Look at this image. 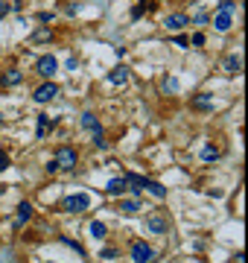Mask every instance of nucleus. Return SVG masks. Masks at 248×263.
<instances>
[{"mask_svg":"<svg viewBox=\"0 0 248 263\" xmlns=\"http://www.w3.org/2000/svg\"><path fill=\"white\" fill-rule=\"evenodd\" d=\"M131 261L134 263H158V252L149 246V243L137 240V243L131 246Z\"/></svg>","mask_w":248,"mask_h":263,"instance_id":"f257e3e1","label":"nucleus"},{"mask_svg":"<svg viewBox=\"0 0 248 263\" xmlns=\"http://www.w3.org/2000/svg\"><path fill=\"white\" fill-rule=\"evenodd\" d=\"M53 161L59 164V170H73L76 161H79V155H76V149H73V146H59V149H56V155H53Z\"/></svg>","mask_w":248,"mask_h":263,"instance_id":"f03ea898","label":"nucleus"},{"mask_svg":"<svg viewBox=\"0 0 248 263\" xmlns=\"http://www.w3.org/2000/svg\"><path fill=\"white\" fill-rule=\"evenodd\" d=\"M56 97H59V85H56V82H44V85H38L35 94H32V99H35L38 105H47V102H53Z\"/></svg>","mask_w":248,"mask_h":263,"instance_id":"7ed1b4c3","label":"nucleus"},{"mask_svg":"<svg viewBox=\"0 0 248 263\" xmlns=\"http://www.w3.org/2000/svg\"><path fill=\"white\" fill-rule=\"evenodd\" d=\"M88 208H91V196L88 193H73V196L64 199V211H70V214H82Z\"/></svg>","mask_w":248,"mask_h":263,"instance_id":"20e7f679","label":"nucleus"},{"mask_svg":"<svg viewBox=\"0 0 248 263\" xmlns=\"http://www.w3.org/2000/svg\"><path fill=\"white\" fill-rule=\"evenodd\" d=\"M146 228L152 231V234H166V228H169L166 214H164V211H152V214L146 217Z\"/></svg>","mask_w":248,"mask_h":263,"instance_id":"39448f33","label":"nucleus"},{"mask_svg":"<svg viewBox=\"0 0 248 263\" xmlns=\"http://www.w3.org/2000/svg\"><path fill=\"white\" fill-rule=\"evenodd\" d=\"M56 70H59V62H56V56H41V59L35 62V73H41L44 79H50Z\"/></svg>","mask_w":248,"mask_h":263,"instance_id":"423d86ee","label":"nucleus"},{"mask_svg":"<svg viewBox=\"0 0 248 263\" xmlns=\"http://www.w3.org/2000/svg\"><path fill=\"white\" fill-rule=\"evenodd\" d=\"M187 24H190V18H187L184 12H172V15H166V18H164V27H166L169 33H178V30H184Z\"/></svg>","mask_w":248,"mask_h":263,"instance_id":"0eeeda50","label":"nucleus"},{"mask_svg":"<svg viewBox=\"0 0 248 263\" xmlns=\"http://www.w3.org/2000/svg\"><path fill=\"white\" fill-rule=\"evenodd\" d=\"M21 82H24V70H18V67H9V70L0 73V85H3V88H15V85H21Z\"/></svg>","mask_w":248,"mask_h":263,"instance_id":"6e6552de","label":"nucleus"},{"mask_svg":"<svg viewBox=\"0 0 248 263\" xmlns=\"http://www.w3.org/2000/svg\"><path fill=\"white\" fill-rule=\"evenodd\" d=\"M213 27H216L219 33H228V30L234 27V15H231V12H222V9H219L216 15H213Z\"/></svg>","mask_w":248,"mask_h":263,"instance_id":"1a4fd4ad","label":"nucleus"},{"mask_svg":"<svg viewBox=\"0 0 248 263\" xmlns=\"http://www.w3.org/2000/svg\"><path fill=\"white\" fill-rule=\"evenodd\" d=\"M125 190H128V181H125V175H120V178H111V181L105 184V193H108V196H123Z\"/></svg>","mask_w":248,"mask_h":263,"instance_id":"9d476101","label":"nucleus"},{"mask_svg":"<svg viewBox=\"0 0 248 263\" xmlns=\"http://www.w3.org/2000/svg\"><path fill=\"white\" fill-rule=\"evenodd\" d=\"M222 70H225L228 76H237V73L243 70V59H240L237 53H231V56H225V62H222Z\"/></svg>","mask_w":248,"mask_h":263,"instance_id":"9b49d317","label":"nucleus"},{"mask_svg":"<svg viewBox=\"0 0 248 263\" xmlns=\"http://www.w3.org/2000/svg\"><path fill=\"white\" fill-rule=\"evenodd\" d=\"M190 105H193L196 111H213V94H205V91H202V94H196V97H193Z\"/></svg>","mask_w":248,"mask_h":263,"instance_id":"f8f14e48","label":"nucleus"},{"mask_svg":"<svg viewBox=\"0 0 248 263\" xmlns=\"http://www.w3.org/2000/svg\"><path fill=\"white\" fill-rule=\"evenodd\" d=\"M137 211H140V205L134 199H120L117 202V214H123V217H134Z\"/></svg>","mask_w":248,"mask_h":263,"instance_id":"ddd939ff","label":"nucleus"},{"mask_svg":"<svg viewBox=\"0 0 248 263\" xmlns=\"http://www.w3.org/2000/svg\"><path fill=\"white\" fill-rule=\"evenodd\" d=\"M108 82H111V85H125V82H128V67H114V70H111V73H108Z\"/></svg>","mask_w":248,"mask_h":263,"instance_id":"4468645a","label":"nucleus"},{"mask_svg":"<svg viewBox=\"0 0 248 263\" xmlns=\"http://www.w3.org/2000/svg\"><path fill=\"white\" fill-rule=\"evenodd\" d=\"M30 219H32V205L30 202H21V205H18V222H15V225L21 228V225L30 222Z\"/></svg>","mask_w":248,"mask_h":263,"instance_id":"2eb2a0df","label":"nucleus"},{"mask_svg":"<svg viewBox=\"0 0 248 263\" xmlns=\"http://www.w3.org/2000/svg\"><path fill=\"white\" fill-rule=\"evenodd\" d=\"M30 41H32V44H47V41H53V30H50V27H44V30L32 33Z\"/></svg>","mask_w":248,"mask_h":263,"instance_id":"dca6fc26","label":"nucleus"},{"mask_svg":"<svg viewBox=\"0 0 248 263\" xmlns=\"http://www.w3.org/2000/svg\"><path fill=\"white\" fill-rule=\"evenodd\" d=\"M82 126H85L88 132H99V129H102V126H99V120H96V114H91V111H85V114H82Z\"/></svg>","mask_w":248,"mask_h":263,"instance_id":"f3484780","label":"nucleus"},{"mask_svg":"<svg viewBox=\"0 0 248 263\" xmlns=\"http://www.w3.org/2000/svg\"><path fill=\"white\" fill-rule=\"evenodd\" d=\"M88 231H91V237H93V240H105V234H108L105 222H91V225H88Z\"/></svg>","mask_w":248,"mask_h":263,"instance_id":"a211bd4d","label":"nucleus"},{"mask_svg":"<svg viewBox=\"0 0 248 263\" xmlns=\"http://www.w3.org/2000/svg\"><path fill=\"white\" fill-rule=\"evenodd\" d=\"M50 126H53V117H47V114H38V137H44Z\"/></svg>","mask_w":248,"mask_h":263,"instance_id":"6ab92c4d","label":"nucleus"},{"mask_svg":"<svg viewBox=\"0 0 248 263\" xmlns=\"http://www.w3.org/2000/svg\"><path fill=\"white\" fill-rule=\"evenodd\" d=\"M152 6H155V0H152V3H137V6L131 9V18H140V15H143V12H149Z\"/></svg>","mask_w":248,"mask_h":263,"instance_id":"aec40b11","label":"nucleus"},{"mask_svg":"<svg viewBox=\"0 0 248 263\" xmlns=\"http://www.w3.org/2000/svg\"><path fill=\"white\" fill-rule=\"evenodd\" d=\"M202 158H205V161H216L219 149H216V146H205V149H202Z\"/></svg>","mask_w":248,"mask_h":263,"instance_id":"412c9836","label":"nucleus"},{"mask_svg":"<svg viewBox=\"0 0 248 263\" xmlns=\"http://www.w3.org/2000/svg\"><path fill=\"white\" fill-rule=\"evenodd\" d=\"M117 255H120V252H117V249H114V246H105V249H102V252H99V258H102V261H114V258H117Z\"/></svg>","mask_w":248,"mask_h":263,"instance_id":"4be33fe9","label":"nucleus"},{"mask_svg":"<svg viewBox=\"0 0 248 263\" xmlns=\"http://www.w3.org/2000/svg\"><path fill=\"white\" fill-rule=\"evenodd\" d=\"M62 243H64V246H70L73 252H79V258H85V249H82V246H79L76 240H70V237H62Z\"/></svg>","mask_w":248,"mask_h":263,"instance_id":"5701e85b","label":"nucleus"},{"mask_svg":"<svg viewBox=\"0 0 248 263\" xmlns=\"http://www.w3.org/2000/svg\"><path fill=\"white\" fill-rule=\"evenodd\" d=\"M91 134H93V146H96V149H105V146H108V143H105V137H102V129L91 132Z\"/></svg>","mask_w":248,"mask_h":263,"instance_id":"b1692460","label":"nucleus"},{"mask_svg":"<svg viewBox=\"0 0 248 263\" xmlns=\"http://www.w3.org/2000/svg\"><path fill=\"white\" fill-rule=\"evenodd\" d=\"M219 9H222V12H231V15H234L237 3H234V0H219Z\"/></svg>","mask_w":248,"mask_h":263,"instance_id":"393cba45","label":"nucleus"},{"mask_svg":"<svg viewBox=\"0 0 248 263\" xmlns=\"http://www.w3.org/2000/svg\"><path fill=\"white\" fill-rule=\"evenodd\" d=\"M164 91L175 94V91H178V79H164Z\"/></svg>","mask_w":248,"mask_h":263,"instance_id":"a878e982","label":"nucleus"},{"mask_svg":"<svg viewBox=\"0 0 248 263\" xmlns=\"http://www.w3.org/2000/svg\"><path fill=\"white\" fill-rule=\"evenodd\" d=\"M196 24H199V27L210 24V15H207V12H199V15H196Z\"/></svg>","mask_w":248,"mask_h":263,"instance_id":"bb28decb","label":"nucleus"},{"mask_svg":"<svg viewBox=\"0 0 248 263\" xmlns=\"http://www.w3.org/2000/svg\"><path fill=\"white\" fill-rule=\"evenodd\" d=\"M193 44H196V47H205V33H196V35H193Z\"/></svg>","mask_w":248,"mask_h":263,"instance_id":"cd10ccee","label":"nucleus"},{"mask_svg":"<svg viewBox=\"0 0 248 263\" xmlns=\"http://www.w3.org/2000/svg\"><path fill=\"white\" fill-rule=\"evenodd\" d=\"M3 170H9V155H6V152H0V173H3Z\"/></svg>","mask_w":248,"mask_h":263,"instance_id":"c85d7f7f","label":"nucleus"},{"mask_svg":"<svg viewBox=\"0 0 248 263\" xmlns=\"http://www.w3.org/2000/svg\"><path fill=\"white\" fill-rule=\"evenodd\" d=\"M47 173H50V175H53V173H59V164H56V161H47Z\"/></svg>","mask_w":248,"mask_h":263,"instance_id":"c756f323","label":"nucleus"},{"mask_svg":"<svg viewBox=\"0 0 248 263\" xmlns=\"http://www.w3.org/2000/svg\"><path fill=\"white\" fill-rule=\"evenodd\" d=\"M9 9H12L9 3H0V18H6V15H9Z\"/></svg>","mask_w":248,"mask_h":263,"instance_id":"7c9ffc66","label":"nucleus"},{"mask_svg":"<svg viewBox=\"0 0 248 263\" xmlns=\"http://www.w3.org/2000/svg\"><path fill=\"white\" fill-rule=\"evenodd\" d=\"M0 123H3V117H0Z\"/></svg>","mask_w":248,"mask_h":263,"instance_id":"2f4dec72","label":"nucleus"},{"mask_svg":"<svg viewBox=\"0 0 248 263\" xmlns=\"http://www.w3.org/2000/svg\"><path fill=\"white\" fill-rule=\"evenodd\" d=\"M47 263H53V261H47Z\"/></svg>","mask_w":248,"mask_h":263,"instance_id":"473e14b6","label":"nucleus"}]
</instances>
